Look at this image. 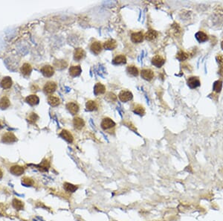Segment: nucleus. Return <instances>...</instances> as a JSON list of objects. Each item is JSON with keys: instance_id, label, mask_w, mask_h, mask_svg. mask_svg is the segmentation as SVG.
Wrapping results in <instances>:
<instances>
[{"instance_id": "obj_9", "label": "nucleus", "mask_w": 223, "mask_h": 221, "mask_svg": "<svg viewBox=\"0 0 223 221\" xmlns=\"http://www.w3.org/2000/svg\"><path fill=\"white\" fill-rule=\"evenodd\" d=\"M86 57V51L81 48H77L74 51V59L75 61H80Z\"/></svg>"}, {"instance_id": "obj_11", "label": "nucleus", "mask_w": 223, "mask_h": 221, "mask_svg": "<svg viewBox=\"0 0 223 221\" xmlns=\"http://www.w3.org/2000/svg\"><path fill=\"white\" fill-rule=\"evenodd\" d=\"M200 80L197 77H190L187 80V85L191 89H196L200 86Z\"/></svg>"}, {"instance_id": "obj_41", "label": "nucleus", "mask_w": 223, "mask_h": 221, "mask_svg": "<svg viewBox=\"0 0 223 221\" xmlns=\"http://www.w3.org/2000/svg\"><path fill=\"white\" fill-rule=\"evenodd\" d=\"M221 46H222V49H223V40H222V43H221Z\"/></svg>"}, {"instance_id": "obj_15", "label": "nucleus", "mask_w": 223, "mask_h": 221, "mask_svg": "<svg viewBox=\"0 0 223 221\" xmlns=\"http://www.w3.org/2000/svg\"><path fill=\"white\" fill-rule=\"evenodd\" d=\"M69 75L72 77H78L81 74L82 69L80 66H72L69 68Z\"/></svg>"}, {"instance_id": "obj_29", "label": "nucleus", "mask_w": 223, "mask_h": 221, "mask_svg": "<svg viewBox=\"0 0 223 221\" xmlns=\"http://www.w3.org/2000/svg\"><path fill=\"white\" fill-rule=\"evenodd\" d=\"M12 204L14 208H16L17 210H22L24 207V204H23V202L21 200H18V199H14Z\"/></svg>"}, {"instance_id": "obj_17", "label": "nucleus", "mask_w": 223, "mask_h": 221, "mask_svg": "<svg viewBox=\"0 0 223 221\" xmlns=\"http://www.w3.org/2000/svg\"><path fill=\"white\" fill-rule=\"evenodd\" d=\"M158 35H159V33H158L156 30L150 29L149 31H147V32L145 34L144 38L148 41H152L157 38Z\"/></svg>"}, {"instance_id": "obj_33", "label": "nucleus", "mask_w": 223, "mask_h": 221, "mask_svg": "<svg viewBox=\"0 0 223 221\" xmlns=\"http://www.w3.org/2000/svg\"><path fill=\"white\" fill-rule=\"evenodd\" d=\"M64 188L65 190L69 192H74L76 190H77V186L74 185L70 184V183H65L64 184Z\"/></svg>"}, {"instance_id": "obj_26", "label": "nucleus", "mask_w": 223, "mask_h": 221, "mask_svg": "<svg viewBox=\"0 0 223 221\" xmlns=\"http://www.w3.org/2000/svg\"><path fill=\"white\" fill-rule=\"evenodd\" d=\"M26 101L27 103L29 104L30 105L34 106L39 104V98H38V96L36 95H31L28 96V97L26 98Z\"/></svg>"}, {"instance_id": "obj_4", "label": "nucleus", "mask_w": 223, "mask_h": 221, "mask_svg": "<svg viewBox=\"0 0 223 221\" xmlns=\"http://www.w3.org/2000/svg\"><path fill=\"white\" fill-rule=\"evenodd\" d=\"M141 76L145 80L150 81L154 78V72L150 69H144L141 72Z\"/></svg>"}, {"instance_id": "obj_14", "label": "nucleus", "mask_w": 223, "mask_h": 221, "mask_svg": "<svg viewBox=\"0 0 223 221\" xmlns=\"http://www.w3.org/2000/svg\"><path fill=\"white\" fill-rule=\"evenodd\" d=\"M126 63V58L124 54L116 55L112 60V64L114 65H123Z\"/></svg>"}, {"instance_id": "obj_22", "label": "nucleus", "mask_w": 223, "mask_h": 221, "mask_svg": "<svg viewBox=\"0 0 223 221\" xmlns=\"http://www.w3.org/2000/svg\"><path fill=\"white\" fill-rule=\"evenodd\" d=\"M126 72L128 73V75L132 77H137L139 75L138 69L136 66L133 65L127 66V68H126Z\"/></svg>"}, {"instance_id": "obj_7", "label": "nucleus", "mask_w": 223, "mask_h": 221, "mask_svg": "<svg viewBox=\"0 0 223 221\" xmlns=\"http://www.w3.org/2000/svg\"><path fill=\"white\" fill-rule=\"evenodd\" d=\"M40 71L42 75L45 77H47V78H50V77H51L54 74V69L50 65H45L42 66L41 68Z\"/></svg>"}, {"instance_id": "obj_19", "label": "nucleus", "mask_w": 223, "mask_h": 221, "mask_svg": "<svg viewBox=\"0 0 223 221\" xmlns=\"http://www.w3.org/2000/svg\"><path fill=\"white\" fill-rule=\"evenodd\" d=\"M86 108L87 111H95L98 109V104L96 101L92 100H89L86 102Z\"/></svg>"}, {"instance_id": "obj_31", "label": "nucleus", "mask_w": 223, "mask_h": 221, "mask_svg": "<svg viewBox=\"0 0 223 221\" xmlns=\"http://www.w3.org/2000/svg\"><path fill=\"white\" fill-rule=\"evenodd\" d=\"M176 58L179 61H184L188 58V54L186 53V52H184L183 51H179L178 53H177Z\"/></svg>"}, {"instance_id": "obj_42", "label": "nucleus", "mask_w": 223, "mask_h": 221, "mask_svg": "<svg viewBox=\"0 0 223 221\" xmlns=\"http://www.w3.org/2000/svg\"><path fill=\"white\" fill-rule=\"evenodd\" d=\"M1 127H2V125H1V124H0V128H1Z\"/></svg>"}, {"instance_id": "obj_13", "label": "nucleus", "mask_w": 223, "mask_h": 221, "mask_svg": "<svg viewBox=\"0 0 223 221\" xmlns=\"http://www.w3.org/2000/svg\"><path fill=\"white\" fill-rule=\"evenodd\" d=\"M66 108L69 110V113L72 115H76L79 111L78 104L74 103V102H69L66 104Z\"/></svg>"}, {"instance_id": "obj_2", "label": "nucleus", "mask_w": 223, "mask_h": 221, "mask_svg": "<svg viewBox=\"0 0 223 221\" xmlns=\"http://www.w3.org/2000/svg\"><path fill=\"white\" fill-rule=\"evenodd\" d=\"M132 97H133V95H132V92L128 90H122L118 94V98L121 102H124V103L132 100Z\"/></svg>"}, {"instance_id": "obj_38", "label": "nucleus", "mask_w": 223, "mask_h": 221, "mask_svg": "<svg viewBox=\"0 0 223 221\" xmlns=\"http://www.w3.org/2000/svg\"><path fill=\"white\" fill-rule=\"evenodd\" d=\"M216 61H217V62L219 63L220 65H222L223 64V55L219 54L218 56H216Z\"/></svg>"}, {"instance_id": "obj_6", "label": "nucleus", "mask_w": 223, "mask_h": 221, "mask_svg": "<svg viewBox=\"0 0 223 221\" xmlns=\"http://www.w3.org/2000/svg\"><path fill=\"white\" fill-rule=\"evenodd\" d=\"M103 45L101 44V42L99 41H94V42H91V44L90 45V50L94 54L98 55L101 53L102 51Z\"/></svg>"}, {"instance_id": "obj_24", "label": "nucleus", "mask_w": 223, "mask_h": 221, "mask_svg": "<svg viewBox=\"0 0 223 221\" xmlns=\"http://www.w3.org/2000/svg\"><path fill=\"white\" fill-rule=\"evenodd\" d=\"M0 85H1V86L3 89H9L12 86L11 78L10 77H5V78H4L2 80Z\"/></svg>"}, {"instance_id": "obj_12", "label": "nucleus", "mask_w": 223, "mask_h": 221, "mask_svg": "<svg viewBox=\"0 0 223 221\" xmlns=\"http://www.w3.org/2000/svg\"><path fill=\"white\" fill-rule=\"evenodd\" d=\"M103 47L107 50H114L116 48L117 42L115 39H109L104 42Z\"/></svg>"}, {"instance_id": "obj_25", "label": "nucleus", "mask_w": 223, "mask_h": 221, "mask_svg": "<svg viewBox=\"0 0 223 221\" xmlns=\"http://www.w3.org/2000/svg\"><path fill=\"white\" fill-rule=\"evenodd\" d=\"M20 70H21L22 74H23L24 76H28V75H30V74L31 73L32 67H31V66L29 64L25 63V64H23V66H22Z\"/></svg>"}, {"instance_id": "obj_21", "label": "nucleus", "mask_w": 223, "mask_h": 221, "mask_svg": "<svg viewBox=\"0 0 223 221\" xmlns=\"http://www.w3.org/2000/svg\"><path fill=\"white\" fill-rule=\"evenodd\" d=\"M60 135L63 139L66 140V142L69 143H72L73 142V136H72V133L70 132H69L68 130H63L62 132L60 133Z\"/></svg>"}, {"instance_id": "obj_35", "label": "nucleus", "mask_w": 223, "mask_h": 221, "mask_svg": "<svg viewBox=\"0 0 223 221\" xmlns=\"http://www.w3.org/2000/svg\"><path fill=\"white\" fill-rule=\"evenodd\" d=\"M107 101H109L110 102H115L117 100V96L115 95L114 93L112 92H109L107 95V97L105 98Z\"/></svg>"}, {"instance_id": "obj_40", "label": "nucleus", "mask_w": 223, "mask_h": 221, "mask_svg": "<svg viewBox=\"0 0 223 221\" xmlns=\"http://www.w3.org/2000/svg\"><path fill=\"white\" fill-rule=\"evenodd\" d=\"M2 176H3V173H2V170L0 169V179L2 178Z\"/></svg>"}, {"instance_id": "obj_10", "label": "nucleus", "mask_w": 223, "mask_h": 221, "mask_svg": "<svg viewBox=\"0 0 223 221\" xmlns=\"http://www.w3.org/2000/svg\"><path fill=\"white\" fill-rule=\"evenodd\" d=\"M151 62L153 66H155L157 68H160L164 65V63H165V61H164V59L162 58V57L158 54V55H156V56H154L153 58H152Z\"/></svg>"}, {"instance_id": "obj_23", "label": "nucleus", "mask_w": 223, "mask_h": 221, "mask_svg": "<svg viewBox=\"0 0 223 221\" xmlns=\"http://www.w3.org/2000/svg\"><path fill=\"white\" fill-rule=\"evenodd\" d=\"M132 112L138 116H144L145 113V110L143 106L136 104L132 107Z\"/></svg>"}, {"instance_id": "obj_36", "label": "nucleus", "mask_w": 223, "mask_h": 221, "mask_svg": "<svg viewBox=\"0 0 223 221\" xmlns=\"http://www.w3.org/2000/svg\"><path fill=\"white\" fill-rule=\"evenodd\" d=\"M22 183L25 186H31L34 183V181L31 179H30V178L25 177L22 179Z\"/></svg>"}, {"instance_id": "obj_8", "label": "nucleus", "mask_w": 223, "mask_h": 221, "mask_svg": "<svg viewBox=\"0 0 223 221\" xmlns=\"http://www.w3.org/2000/svg\"><path fill=\"white\" fill-rule=\"evenodd\" d=\"M17 141V139L12 132H7L2 137V142L3 143H13Z\"/></svg>"}, {"instance_id": "obj_16", "label": "nucleus", "mask_w": 223, "mask_h": 221, "mask_svg": "<svg viewBox=\"0 0 223 221\" xmlns=\"http://www.w3.org/2000/svg\"><path fill=\"white\" fill-rule=\"evenodd\" d=\"M73 125L77 130H81L85 126L84 120L80 117H75L73 119Z\"/></svg>"}, {"instance_id": "obj_32", "label": "nucleus", "mask_w": 223, "mask_h": 221, "mask_svg": "<svg viewBox=\"0 0 223 221\" xmlns=\"http://www.w3.org/2000/svg\"><path fill=\"white\" fill-rule=\"evenodd\" d=\"M54 66L58 69H63L67 66V63L65 61H57L54 62Z\"/></svg>"}, {"instance_id": "obj_3", "label": "nucleus", "mask_w": 223, "mask_h": 221, "mask_svg": "<svg viewBox=\"0 0 223 221\" xmlns=\"http://www.w3.org/2000/svg\"><path fill=\"white\" fill-rule=\"evenodd\" d=\"M57 87V83L55 82L48 81L44 86L43 91L46 94H52V93H54L56 91Z\"/></svg>"}, {"instance_id": "obj_27", "label": "nucleus", "mask_w": 223, "mask_h": 221, "mask_svg": "<svg viewBox=\"0 0 223 221\" xmlns=\"http://www.w3.org/2000/svg\"><path fill=\"white\" fill-rule=\"evenodd\" d=\"M48 102L51 107H57L60 104V98L56 95H50L48 98Z\"/></svg>"}, {"instance_id": "obj_37", "label": "nucleus", "mask_w": 223, "mask_h": 221, "mask_svg": "<svg viewBox=\"0 0 223 221\" xmlns=\"http://www.w3.org/2000/svg\"><path fill=\"white\" fill-rule=\"evenodd\" d=\"M37 118H38V116L35 114V113H31V115H30L29 117H28V121H30V122H31V123H34V122H35L36 121H37Z\"/></svg>"}, {"instance_id": "obj_5", "label": "nucleus", "mask_w": 223, "mask_h": 221, "mask_svg": "<svg viewBox=\"0 0 223 221\" xmlns=\"http://www.w3.org/2000/svg\"><path fill=\"white\" fill-rule=\"evenodd\" d=\"M131 40L134 43H141L143 42L144 35L142 31H137V32H133L131 34Z\"/></svg>"}, {"instance_id": "obj_28", "label": "nucleus", "mask_w": 223, "mask_h": 221, "mask_svg": "<svg viewBox=\"0 0 223 221\" xmlns=\"http://www.w3.org/2000/svg\"><path fill=\"white\" fill-rule=\"evenodd\" d=\"M195 37L199 42H206L208 39V35H207L205 32H203V31H199V32H197V34H196Z\"/></svg>"}, {"instance_id": "obj_18", "label": "nucleus", "mask_w": 223, "mask_h": 221, "mask_svg": "<svg viewBox=\"0 0 223 221\" xmlns=\"http://www.w3.org/2000/svg\"><path fill=\"white\" fill-rule=\"evenodd\" d=\"M106 92V86L101 83H96L94 87V93L95 95L104 94Z\"/></svg>"}, {"instance_id": "obj_39", "label": "nucleus", "mask_w": 223, "mask_h": 221, "mask_svg": "<svg viewBox=\"0 0 223 221\" xmlns=\"http://www.w3.org/2000/svg\"><path fill=\"white\" fill-rule=\"evenodd\" d=\"M219 73L221 76L223 77V66H222V67L220 68V69H219Z\"/></svg>"}, {"instance_id": "obj_20", "label": "nucleus", "mask_w": 223, "mask_h": 221, "mask_svg": "<svg viewBox=\"0 0 223 221\" xmlns=\"http://www.w3.org/2000/svg\"><path fill=\"white\" fill-rule=\"evenodd\" d=\"M11 173L15 176H20L24 173V168L20 165H14L10 169Z\"/></svg>"}, {"instance_id": "obj_30", "label": "nucleus", "mask_w": 223, "mask_h": 221, "mask_svg": "<svg viewBox=\"0 0 223 221\" xmlns=\"http://www.w3.org/2000/svg\"><path fill=\"white\" fill-rule=\"evenodd\" d=\"M10 106V101L8 98L3 97L0 99V107L2 109H6Z\"/></svg>"}, {"instance_id": "obj_34", "label": "nucleus", "mask_w": 223, "mask_h": 221, "mask_svg": "<svg viewBox=\"0 0 223 221\" xmlns=\"http://www.w3.org/2000/svg\"><path fill=\"white\" fill-rule=\"evenodd\" d=\"M213 90L216 92H220L221 89L222 88V82L221 80H216L213 83Z\"/></svg>"}, {"instance_id": "obj_1", "label": "nucleus", "mask_w": 223, "mask_h": 221, "mask_svg": "<svg viewBox=\"0 0 223 221\" xmlns=\"http://www.w3.org/2000/svg\"><path fill=\"white\" fill-rule=\"evenodd\" d=\"M115 121L112 119V118L109 117L104 118L102 119V121L101 123V127L104 131L107 132H111V131H114L115 128Z\"/></svg>"}]
</instances>
